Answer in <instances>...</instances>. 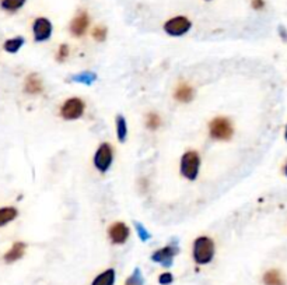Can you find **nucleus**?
I'll return each instance as SVG.
<instances>
[{
	"label": "nucleus",
	"mask_w": 287,
	"mask_h": 285,
	"mask_svg": "<svg viewBox=\"0 0 287 285\" xmlns=\"http://www.w3.org/2000/svg\"><path fill=\"white\" fill-rule=\"evenodd\" d=\"M192 256L196 264L206 266L214 257V242L209 236H199L196 238L192 248Z\"/></svg>",
	"instance_id": "nucleus-1"
},
{
	"label": "nucleus",
	"mask_w": 287,
	"mask_h": 285,
	"mask_svg": "<svg viewBox=\"0 0 287 285\" xmlns=\"http://www.w3.org/2000/svg\"><path fill=\"white\" fill-rule=\"evenodd\" d=\"M209 134L213 140L227 142L234 134V127L228 117L219 116L214 117L209 123Z\"/></svg>",
	"instance_id": "nucleus-2"
},
{
	"label": "nucleus",
	"mask_w": 287,
	"mask_h": 285,
	"mask_svg": "<svg viewBox=\"0 0 287 285\" xmlns=\"http://www.w3.org/2000/svg\"><path fill=\"white\" fill-rule=\"evenodd\" d=\"M199 169H201L199 154L196 151H186L181 157V164H179L181 175L188 180H195L199 175Z\"/></svg>",
	"instance_id": "nucleus-3"
},
{
	"label": "nucleus",
	"mask_w": 287,
	"mask_h": 285,
	"mask_svg": "<svg viewBox=\"0 0 287 285\" xmlns=\"http://www.w3.org/2000/svg\"><path fill=\"white\" fill-rule=\"evenodd\" d=\"M85 110V104L82 98L72 97L66 100L60 107V116L65 120H77L83 116Z\"/></svg>",
	"instance_id": "nucleus-4"
},
{
	"label": "nucleus",
	"mask_w": 287,
	"mask_h": 285,
	"mask_svg": "<svg viewBox=\"0 0 287 285\" xmlns=\"http://www.w3.org/2000/svg\"><path fill=\"white\" fill-rule=\"evenodd\" d=\"M93 161L97 171H100L101 174L108 172V169L112 165V161H114V148L111 147L110 142H102L95 151Z\"/></svg>",
	"instance_id": "nucleus-5"
},
{
	"label": "nucleus",
	"mask_w": 287,
	"mask_h": 285,
	"mask_svg": "<svg viewBox=\"0 0 287 285\" xmlns=\"http://www.w3.org/2000/svg\"><path fill=\"white\" fill-rule=\"evenodd\" d=\"M191 27H192V23L189 18L184 16H177L169 18L164 24V31L171 36H182L191 30Z\"/></svg>",
	"instance_id": "nucleus-6"
},
{
	"label": "nucleus",
	"mask_w": 287,
	"mask_h": 285,
	"mask_svg": "<svg viewBox=\"0 0 287 285\" xmlns=\"http://www.w3.org/2000/svg\"><path fill=\"white\" fill-rule=\"evenodd\" d=\"M179 253V249L175 245H167L164 248H161L159 250H156L152 254V260L154 263H159L163 267H171L174 257Z\"/></svg>",
	"instance_id": "nucleus-7"
},
{
	"label": "nucleus",
	"mask_w": 287,
	"mask_h": 285,
	"mask_svg": "<svg viewBox=\"0 0 287 285\" xmlns=\"http://www.w3.org/2000/svg\"><path fill=\"white\" fill-rule=\"evenodd\" d=\"M33 33H34V39L37 42L48 41L52 35V23L45 17L37 18L33 25Z\"/></svg>",
	"instance_id": "nucleus-8"
},
{
	"label": "nucleus",
	"mask_w": 287,
	"mask_h": 285,
	"mask_svg": "<svg viewBox=\"0 0 287 285\" xmlns=\"http://www.w3.org/2000/svg\"><path fill=\"white\" fill-rule=\"evenodd\" d=\"M130 234V229L125 222H115L108 228V236L114 245H123L126 242Z\"/></svg>",
	"instance_id": "nucleus-9"
},
{
	"label": "nucleus",
	"mask_w": 287,
	"mask_h": 285,
	"mask_svg": "<svg viewBox=\"0 0 287 285\" xmlns=\"http://www.w3.org/2000/svg\"><path fill=\"white\" fill-rule=\"evenodd\" d=\"M90 25V17L85 11H80L70 23V34L76 38L83 36Z\"/></svg>",
	"instance_id": "nucleus-10"
},
{
	"label": "nucleus",
	"mask_w": 287,
	"mask_h": 285,
	"mask_svg": "<svg viewBox=\"0 0 287 285\" xmlns=\"http://www.w3.org/2000/svg\"><path fill=\"white\" fill-rule=\"evenodd\" d=\"M194 95H195L194 88L186 83H179L177 87H175V90H174V98H175L178 102H184V104L191 102V101L194 100Z\"/></svg>",
	"instance_id": "nucleus-11"
},
{
	"label": "nucleus",
	"mask_w": 287,
	"mask_h": 285,
	"mask_svg": "<svg viewBox=\"0 0 287 285\" xmlns=\"http://www.w3.org/2000/svg\"><path fill=\"white\" fill-rule=\"evenodd\" d=\"M24 251H26V243L16 242L11 246V249L4 254V261L6 263H14V261H17L24 256Z\"/></svg>",
	"instance_id": "nucleus-12"
},
{
	"label": "nucleus",
	"mask_w": 287,
	"mask_h": 285,
	"mask_svg": "<svg viewBox=\"0 0 287 285\" xmlns=\"http://www.w3.org/2000/svg\"><path fill=\"white\" fill-rule=\"evenodd\" d=\"M262 281L265 285H286V281L282 276V273L276 268L268 270L262 277Z\"/></svg>",
	"instance_id": "nucleus-13"
},
{
	"label": "nucleus",
	"mask_w": 287,
	"mask_h": 285,
	"mask_svg": "<svg viewBox=\"0 0 287 285\" xmlns=\"http://www.w3.org/2000/svg\"><path fill=\"white\" fill-rule=\"evenodd\" d=\"M26 92L28 94H40V92H42L43 90V85H42V80L40 78V75L38 74H30L27 77L26 80Z\"/></svg>",
	"instance_id": "nucleus-14"
},
{
	"label": "nucleus",
	"mask_w": 287,
	"mask_h": 285,
	"mask_svg": "<svg viewBox=\"0 0 287 285\" xmlns=\"http://www.w3.org/2000/svg\"><path fill=\"white\" fill-rule=\"evenodd\" d=\"M115 284V270L107 268L101 274L95 277L91 285H114Z\"/></svg>",
	"instance_id": "nucleus-15"
},
{
	"label": "nucleus",
	"mask_w": 287,
	"mask_h": 285,
	"mask_svg": "<svg viewBox=\"0 0 287 285\" xmlns=\"http://www.w3.org/2000/svg\"><path fill=\"white\" fill-rule=\"evenodd\" d=\"M115 125H117V137H118L119 142H123L127 137L126 119L122 116V115H118L117 119H115Z\"/></svg>",
	"instance_id": "nucleus-16"
},
{
	"label": "nucleus",
	"mask_w": 287,
	"mask_h": 285,
	"mask_svg": "<svg viewBox=\"0 0 287 285\" xmlns=\"http://www.w3.org/2000/svg\"><path fill=\"white\" fill-rule=\"evenodd\" d=\"M17 215V210L14 209V207H3V209H0V226L7 225Z\"/></svg>",
	"instance_id": "nucleus-17"
},
{
	"label": "nucleus",
	"mask_w": 287,
	"mask_h": 285,
	"mask_svg": "<svg viewBox=\"0 0 287 285\" xmlns=\"http://www.w3.org/2000/svg\"><path fill=\"white\" fill-rule=\"evenodd\" d=\"M73 81H76L79 84H84V85H91L97 81V74L93 71H82L79 74L72 77Z\"/></svg>",
	"instance_id": "nucleus-18"
},
{
	"label": "nucleus",
	"mask_w": 287,
	"mask_h": 285,
	"mask_svg": "<svg viewBox=\"0 0 287 285\" xmlns=\"http://www.w3.org/2000/svg\"><path fill=\"white\" fill-rule=\"evenodd\" d=\"M24 45V38L23 36H16L4 42V50L9 53H17L20 48Z\"/></svg>",
	"instance_id": "nucleus-19"
},
{
	"label": "nucleus",
	"mask_w": 287,
	"mask_h": 285,
	"mask_svg": "<svg viewBox=\"0 0 287 285\" xmlns=\"http://www.w3.org/2000/svg\"><path fill=\"white\" fill-rule=\"evenodd\" d=\"M161 125V117L159 113H156V112H150V113H147V116H146V126H147V129L149 130H157Z\"/></svg>",
	"instance_id": "nucleus-20"
},
{
	"label": "nucleus",
	"mask_w": 287,
	"mask_h": 285,
	"mask_svg": "<svg viewBox=\"0 0 287 285\" xmlns=\"http://www.w3.org/2000/svg\"><path fill=\"white\" fill-rule=\"evenodd\" d=\"M26 0H1V7L7 11H17L24 6Z\"/></svg>",
	"instance_id": "nucleus-21"
},
{
	"label": "nucleus",
	"mask_w": 287,
	"mask_h": 285,
	"mask_svg": "<svg viewBox=\"0 0 287 285\" xmlns=\"http://www.w3.org/2000/svg\"><path fill=\"white\" fill-rule=\"evenodd\" d=\"M125 285H144V278L139 268H135L133 274L126 280Z\"/></svg>",
	"instance_id": "nucleus-22"
},
{
	"label": "nucleus",
	"mask_w": 287,
	"mask_h": 285,
	"mask_svg": "<svg viewBox=\"0 0 287 285\" xmlns=\"http://www.w3.org/2000/svg\"><path fill=\"white\" fill-rule=\"evenodd\" d=\"M135 228H136V234L139 236V239L142 241V242H147V241H150L152 239V235L150 232L144 228V225H142L140 222H135Z\"/></svg>",
	"instance_id": "nucleus-23"
},
{
	"label": "nucleus",
	"mask_w": 287,
	"mask_h": 285,
	"mask_svg": "<svg viewBox=\"0 0 287 285\" xmlns=\"http://www.w3.org/2000/svg\"><path fill=\"white\" fill-rule=\"evenodd\" d=\"M107 34H108L107 28L102 27V25H98L93 30V38L97 42H104L107 39Z\"/></svg>",
	"instance_id": "nucleus-24"
},
{
	"label": "nucleus",
	"mask_w": 287,
	"mask_h": 285,
	"mask_svg": "<svg viewBox=\"0 0 287 285\" xmlns=\"http://www.w3.org/2000/svg\"><path fill=\"white\" fill-rule=\"evenodd\" d=\"M69 56V46L68 45H60L59 50H58V55H56V59L58 62H65Z\"/></svg>",
	"instance_id": "nucleus-25"
},
{
	"label": "nucleus",
	"mask_w": 287,
	"mask_h": 285,
	"mask_svg": "<svg viewBox=\"0 0 287 285\" xmlns=\"http://www.w3.org/2000/svg\"><path fill=\"white\" fill-rule=\"evenodd\" d=\"M174 281V277L171 273H163L160 277H159V283L161 285H169Z\"/></svg>",
	"instance_id": "nucleus-26"
},
{
	"label": "nucleus",
	"mask_w": 287,
	"mask_h": 285,
	"mask_svg": "<svg viewBox=\"0 0 287 285\" xmlns=\"http://www.w3.org/2000/svg\"><path fill=\"white\" fill-rule=\"evenodd\" d=\"M251 6L255 10H262V8H265V0H252Z\"/></svg>",
	"instance_id": "nucleus-27"
},
{
	"label": "nucleus",
	"mask_w": 287,
	"mask_h": 285,
	"mask_svg": "<svg viewBox=\"0 0 287 285\" xmlns=\"http://www.w3.org/2000/svg\"><path fill=\"white\" fill-rule=\"evenodd\" d=\"M280 33H282V35H283V38H285V39H287L286 30H285V28H283V27H280Z\"/></svg>",
	"instance_id": "nucleus-28"
},
{
	"label": "nucleus",
	"mask_w": 287,
	"mask_h": 285,
	"mask_svg": "<svg viewBox=\"0 0 287 285\" xmlns=\"http://www.w3.org/2000/svg\"><path fill=\"white\" fill-rule=\"evenodd\" d=\"M285 175L287 176V162H286V165H285Z\"/></svg>",
	"instance_id": "nucleus-29"
},
{
	"label": "nucleus",
	"mask_w": 287,
	"mask_h": 285,
	"mask_svg": "<svg viewBox=\"0 0 287 285\" xmlns=\"http://www.w3.org/2000/svg\"><path fill=\"white\" fill-rule=\"evenodd\" d=\"M285 139L287 140V126H286V130H285Z\"/></svg>",
	"instance_id": "nucleus-30"
}]
</instances>
